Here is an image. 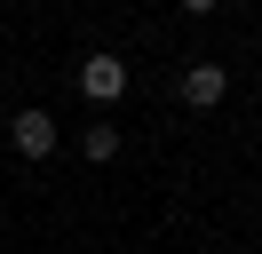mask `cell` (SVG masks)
<instances>
[{
    "mask_svg": "<svg viewBox=\"0 0 262 254\" xmlns=\"http://www.w3.org/2000/svg\"><path fill=\"white\" fill-rule=\"evenodd\" d=\"M80 95L88 103H119L127 95V64L119 56H80Z\"/></svg>",
    "mask_w": 262,
    "mask_h": 254,
    "instance_id": "obj_1",
    "label": "cell"
},
{
    "mask_svg": "<svg viewBox=\"0 0 262 254\" xmlns=\"http://www.w3.org/2000/svg\"><path fill=\"white\" fill-rule=\"evenodd\" d=\"M223 95H230V72H223V64H191V72H183V103H191V111H214Z\"/></svg>",
    "mask_w": 262,
    "mask_h": 254,
    "instance_id": "obj_2",
    "label": "cell"
},
{
    "mask_svg": "<svg viewBox=\"0 0 262 254\" xmlns=\"http://www.w3.org/2000/svg\"><path fill=\"white\" fill-rule=\"evenodd\" d=\"M8 143H16L24 159H48L56 151V119L48 111H16V119H8Z\"/></svg>",
    "mask_w": 262,
    "mask_h": 254,
    "instance_id": "obj_3",
    "label": "cell"
},
{
    "mask_svg": "<svg viewBox=\"0 0 262 254\" xmlns=\"http://www.w3.org/2000/svg\"><path fill=\"white\" fill-rule=\"evenodd\" d=\"M80 151L96 159V167H103V159H119V127H88V135H80Z\"/></svg>",
    "mask_w": 262,
    "mask_h": 254,
    "instance_id": "obj_4",
    "label": "cell"
}]
</instances>
